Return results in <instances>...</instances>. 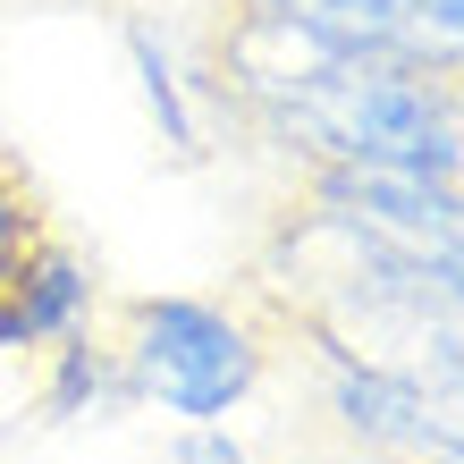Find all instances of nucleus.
Instances as JSON below:
<instances>
[{"label":"nucleus","mask_w":464,"mask_h":464,"mask_svg":"<svg viewBox=\"0 0 464 464\" xmlns=\"http://www.w3.org/2000/svg\"><path fill=\"white\" fill-rule=\"evenodd\" d=\"M127 397L178 422H228L262 380V338L203 295H144L127 304Z\"/></svg>","instance_id":"1"},{"label":"nucleus","mask_w":464,"mask_h":464,"mask_svg":"<svg viewBox=\"0 0 464 464\" xmlns=\"http://www.w3.org/2000/svg\"><path fill=\"white\" fill-rule=\"evenodd\" d=\"M254 17L304 25V34H330L346 51H380V60H414V68H464V51H448L440 34H422L405 17V0H245Z\"/></svg>","instance_id":"2"},{"label":"nucleus","mask_w":464,"mask_h":464,"mask_svg":"<svg viewBox=\"0 0 464 464\" xmlns=\"http://www.w3.org/2000/svg\"><path fill=\"white\" fill-rule=\"evenodd\" d=\"M0 295H9V313H17L25 346H51V338L85 330V313H93V270L76 262L60 237H43L34 254L17 262V279L0 287Z\"/></svg>","instance_id":"3"},{"label":"nucleus","mask_w":464,"mask_h":464,"mask_svg":"<svg viewBox=\"0 0 464 464\" xmlns=\"http://www.w3.org/2000/svg\"><path fill=\"white\" fill-rule=\"evenodd\" d=\"M127 389V372H119V346H102L93 330H68V338H51V380H43V397H51V414L60 422H85L93 405H111Z\"/></svg>","instance_id":"4"},{"label":"nucleus","mask_w":464,"mask_h":464,"mask_svg":"<svg viewBox=\"0 0 464 464\" xmlns=\"http://www.w3.org/2000/svg\"><path fill=\"white\" fill-rule=\"evenodd\" d=\"M127 60H135V76H144V111H152V127H160V144H169L178 160H195V152H203V127H195L186 76H178L169 51H160L152 25H127Z\"/></svg>","instance_id":"5"},{"label":"nucleus","mask_w":464,"mask_h":464,"mask_svg":"<svg viewBox=\"0 0 464 464\" xmlns=\"http://www.w3.org/2000/svg\"><path fill=\"white\" fill-rule=\"evenodd\" d=\"M43 245V203H34V186H25L17 169H0V287L17 279V262Z\"/></svg>","instance_id":"6"},{"label":"nucleus","mask_w":464,"mask_h":464,"mask_svg":"<svg viewBox=\"0 0 464 464\" xmlns=\"http://www.w3.org/2000/svg\"><path fill=\"white\" fill-rule=\"evenodd\" d=\"M178 464H245V448L228 440L220 422H186V440H178Z\"/></svg>","instance_id":"7"},{"label":"nucleus","mask_w":464,"mask_h":464,"mask_svg":"<svg viewBox=\"0 0 464 464\" xmlns=\"http://www.w3.org/2000/svg\"><path fill=\"white\" fill-rule=\"evenodd\" d=\"M0 346H25V330H17V313H9V295H0Z\"/></svg>","instance_id":"8"}]
</instances>
